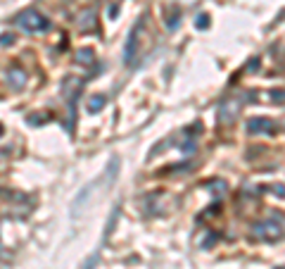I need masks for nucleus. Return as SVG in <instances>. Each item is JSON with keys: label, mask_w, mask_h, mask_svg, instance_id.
I'll use <instances>...</instances> for the list:
<instances>
[{"label": "nucleus", "mask_w": 285, "mask_h": 269, "mask_svg": "<svg viewBox=\"0 0 285 269\" xmlns=\"http://www.w3.org/2000/svg\"><path fill=\"white\" fill-rule=\"evenodd\" d=\"M271 191H274V193L278 195V198H285V186H281V183H278V186H274Z\"/></svg>", "instance_id": "14"}, {"label": "nucleus", "mask_w": 285, "mask_h": 269, "mask_svg": "<svg viewBox=\"0 0 285 269\" xmlns=\"http://www.w3.org/2000/svg\"><path fill=\"white\" fill-rule=\"evenodd\" d=\"M95 262H98V253H95V255H90V258L86 260V265H83L81 269H93V267H95Z\"/></svg>", "instance_id": "13"}, {"label": "nucleus", "mask_w": 285, "mask_h": 269, "mask_svg": "<svg viewBox=\"0 0 285 269\" xmlns=\"http://www.w3.org/2000/svg\"><path fill=\"white\" fill-rule=\"evenodd\" d=\"M12 41H14V38H12L10 33H2V48H7V45H12Z\"/></svg>", "instance_id": "15"}, {"label": "nucleus", "mask_w": 285, "mask_h": 269, "mask_svg": "<svg viewBox=\"0 0 285 269\" xmlns=\"http://www.w3.org/2000/svg\"><path fill=\"white\" fill-rule=\"evenodd\" d=\"M78 26H81L83 31H90V29L95 26V10H93V7L88 12H81V14H78Z\"/></svg>", "instance_id": "7"}, {"label": "nucleus", "mask_w": 285, "mask_h": 269, "mask_svg": "<svg viewBox=\"0 0 285 269\" xmlns=\"http://www.w3.org/2000/svg\"><path fill=\"white\" fill-rule=\"evenodd\" d=\"M254 236L262 238V241H278V238L283 236V226H281V222H276L274 217H271V219L259 222V224L254 226Z\"/></svg>", "instance_id": "3"}, {"label": "nucleus", "mask_w": 285, "mask_h": 269, "mask_svg": "<svg viewBox=\"0 0 285 269\" xmlns=\"http://www.w3.org/2000/svg\"><path fill=\"white\" fill-rule=\"evenodd\" d=\"M240 105H242V100L240 98H223L219 103V124H230L233 119L238 117V112H240Z\"/></svg>", "instance_id": "4"}, {"label": "nucleus", "mask_w": 285, "mask_h": 269, "mask_svg": "<svg viewBox=\"0 0 285 269\" xmlns=\"http://www.w3.org/2000/svg\"><path fill=\"white\" fill-rule=\"evenodd\" d=\"M5 81H7V86H10L12 91H22L24 84H26V74H24L19 67H12V69L5 72Z\"/></svg>", "instance_id": "6"}, {"label": "nucleus", "mask_w": 285, "mask_h": 269, "mask_svg": "<svg viewBox=\"0 0 285 269\" xmlns=\"http://www.w3.org/2000/svg\"><path fill=\"white\" fill-rule=\"evenodd\" d=\"M76 62L78 65H90V62H93V50H90V48L76 50Z\"/></svg>", "instance_id": "9"}, {"label": "nucleus", "mask_w": 285, "mask_h": 269, "mask_svg": "<svg viewBox=\"0 0 285 269\" xmlns=\"http://www.w3.org/2000/svg\"><path fill=\"white\" fill-rule=\"evenodd\" d=\"M141 29H142V19H138V24L131 29L126 45H124V62L129 67L136 65V57H138V43H141Z\"/></svg>", "instance_id": "2"}, {"label": "nucleus", "mask_w": 285, "mask_h": 269, "mask_svg": "<svg viewBox=\"0 0 285 269\" xmlns=\"http://www.w3.org/2000/svg\"><path fill=\"white\" fill-rule=\"evenodd\" d=\"M247 134L250 136H271V134H276V122L269 117H254L247 122Z\"/></svg>", "instance_id": "5"}, {"label": "nucleus", "mask_w": 285, "mask_h": 269, "mask_svg": "<svg viewBox=\"0 0 285 269\" xmlns=\"http://www.w3.org/2000/svg\"><path fill=\"white\" fill-rule=\"evenodd\" d=\"M195 26H198V29H207V26H209V17H207V14H198Z\"/></svg>", "instance_id": "11"}, {"label": "nucleus", "mask_w": 285, "mask_h": 269, "mask_svg": "<svg viewBox=\"0 0 285 269\" xmlns=\"http://www.w3.org/2000/svg\"><path fill=\"white\" fill-rule=\"evenodd\" d=\"M247 69H250V72H252V69H259V60H257V57H254L252 62H250V65H247Z\"/></svg>", "instance_id": "16"}, {"label": "nucleus", "mask_w": 285, "mask_h": 269, "mask_svg": "<svg viewBox=\"0 0 285 269\" xmlns=\"http://www.w3.org/2000/svg\"><path fill=\"white\" fill-rule=\"evenodd\" d=\"M271 98L274 103H285V91H271Z\"/></svg>", "instance_id": "12"}, {"label": "nucleus", "mask_w": 285, "mask_h": 269, "mask_svg": "<svg viewBox=\"0 0 285 269\" xmlns=\"http://www.w3.org/2000/svg\"><path fill=\"white\" fill-rule=\"evenodd\" d=\"M14 24H17L19 29H24L26 33H38V31H48V29H50V19L43 17L38 10H33V7L19 12V14L14 17Z\"/></svg>", "instance_id": "1"}, {"label": "nucleus", "mask_w": 285, "mask_h": 269, "mask_svg": "<svg viewBox=\"0 0 285 269\" xmlns=\"http://www.w3.org/2000/svg\"><path fill=\"white\" fill-rule=\"evenodd\" d=\"M105 103H107V98L105 96H93L90 98V100H88V112H90V115H95V112H100V110L105 108Z\"/></svg>", "instance_id": "8"}, {"label": "nucleus", "mask_w": 285, "mask_h": 269, "mask_svg": "<svg viewBox=\"0 0 285 269\" xmlns=\"http://www.w3.org/2000/svg\"><path fill=\"white\" fill-rule=\"evenodd\" d=\"M178 19H181V7H171V10H169V17H166V26H169V29H176V26H178Z\"/></svg>", "instance_id": "10"}]
</instances>
